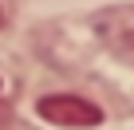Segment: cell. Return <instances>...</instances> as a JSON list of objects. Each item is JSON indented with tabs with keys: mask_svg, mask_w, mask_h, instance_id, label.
Returning <instances> with one entry per match:
<instances>
[{
	"mask_svg": "<svg viewBox=\"0 0 134 130\" xmlns=\"http://www.w3.org/2000/svg\"><path fill=\"white\" fill-rule=\"evenodd\" d=\"M36 110H40V118H47V122H55V126H75V130L103 122V110H99L95 103L79 99V95H43Z\"/></svg>",
	"mask_w": 134,
	"mask_h": 130,
	"instance_id": "6da1fadb",
	"label": "cell"
},
{
	"mask_svg": "<svg viewBox=\"0 0 134 130\" xmlns=\"http://www.w3.org/2000/svg\"><path fill=\"white\" fill-rule=\"evenodd\" d=\"M0 28H4V8H0Z\"/></svg>",
	"mask_w": 134,
	"mask_h": 130,
	"instance_id": "7a4b0ae2",
	"label": "cell"
}]
</instances>
